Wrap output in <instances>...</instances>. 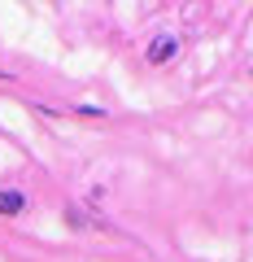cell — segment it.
<instances>
[{
  "mask_svg": "<svg viewBox=\"0 0 253 262\" xmlns=\"http://www.w3.org/2000/svg\"><path fill=\"white\" fill-rule=\"evenodd\" d=\"M249 79H253V66H249Z\"/></svg>",
  "mask_w": 253,
  "mask_h": 262,
  "instance_id": "obj_5",
  "label": "cell"
},
{
  "mask_svg": "<svg viewBox=\"0 0 253 262\" xmlns=\"http://www.w3.org/2000/svg\"><path fill=\"white\" fill-rule=\"evenodd\" d=\"M66 227H75V232H83V227H92V219H87L83 210H75V206H66Z\"/></svg>",
  "mask_w": 253,
  "mask_h": 262,
  "instance_id": "obj_3",
  "label": "cell"
},
{
  "mask_svg": "<svg viewBox=\"0 0 253 262\" xmlns=\"http://www.w3.org/2000/svg\"><path fill=\"white\" fill-rule=\"evenodd\" d=\"M179 48H183V39H179V35H157L149 48H144V61H149V66H170L179 57Z\"/></svg>",
  "mask_w": 253,
  "mask_h": 262,
  "instance_id": "obj_1",
  "label": "cell"
},
{
  "mask_svg": "<svg viewBox=\"0 0 253 262\" xmlns=\"http://www.w3.org/2000/svg\"><path fill=\"white\" fill-rule=\"evenodd\" d=\"M27 214V192L22 188H0V219H22Z\"/></svg>",
  "mask_w": 253,
  "mask_h": 262,
  "instance_id": "obj_2",
  "label": "cell"
},
{
  "mask_svg": "<svg viewBox=\"0 0 253 262\" xmlns=\"http://www.w3.org/2000/svg\"><path fill=\"white\" fill-rule=\"evenodd\" d=\"M70 114H79V118H109V110H101V105H75Z\"/></svg>",
  "mask_w": 253,
  "mask_h": 262,
  "instance_id": "obj_4",
  "label": "cell"
}]
</instances>
